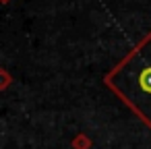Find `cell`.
<instances>
[{"label": "cell", "mask_w": 151, "mask_h": 149, "mask_svg": "<svg viewBox=\"0 0 151 149\" xmlns=\"http://www.w3.org/2000/svg\"><path fill=\"white\" fill-rule=\"evenodd\" d=\"M139 87L145 93H151V66H145L139 73Z\"/></svg>", "instance_id": "1"}]
</instances>
